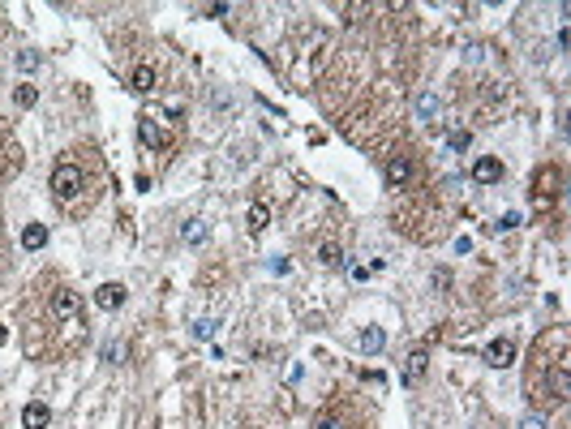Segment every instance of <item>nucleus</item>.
I'll list each match as a JSON object with an SVG mask.
<instances>
[{
	"instance_id": "obj_20",
	"label": "nucleus",
	"mask_w": 571,
	"mask_h": 429,
	"mask_svg": "<svg viewBox=\"0 0 571 429\" xmlns=\"http://www.w3.org/2000/svg\"><path fill=\"white\" fill-rule=\"evenodd\" d=\"M18 69H22V73L39 69V52H18Z\"/></svg>"
},
{
	"instance_id": "obj_13",
	"label": "nucleus",
	"mask_w": 571,
	"mask_h": 429,
	"mask_svg": "<svg viewBox=\"0 0 571 429\" xmlns=\"http://www.w3.org/2000/svg\"><path fill=\"white\" fill-rule=\"evenodd\" d=\"M267 224H271V210H267L263 202H253V206H249V214H245V228H249V232H263Z\"/></svg>"
},
{
	"instance_id": "obj_6",
	"label": "nucleus",
	"mask_w": 571,
	"mask_h": 429,
	"mask_svg": "<svg viewBox=\"0 0 571 429\" xmlns=\"http://www.w3.org/2000/svg\"><path fill=\"white\" fill-rule=\"evenodd\" d=\"M473 181H481V185H494V181H503V164L494 155H481L477 164H473Z\"/></svg>"
},
{
	"instance_id": "obj_26",
	"label": "nucleus",
	"mask_w": 571,
	"mask_h": 429,
	"mask_svg": "<svg viewBox=\"0 0 571 429\" xmlns=\"http://www.w3.org/2000/svg\"><path fill=\"white\" fill-rule=\"evenodd\" d=\"M318 429H344V425H339L335 416H327V421H318Z\"/></svg>"
},
{
	"instance_id": "obj_25",
	"label": "nucleus",
	"mask_w": 571,
	"mask_h": 429,
	"mask_svg": "<svg viewBox=\"0 0 571 429\" xmlns=\"http://www.w3.org/2000/svg\"><path fill=\"white\" fill-rule=\"evenodd\" d=\"M434 288H451V275L447 271H434Z\"/></svg>"
},
{
	"instance_id": "obj_12",
	"label": "nucleus",
	"mask_w": 571,
	"mask_h": 429,
	"mask_svg": "<svg viewBox=\"0 0 571 429\" xmlns=\"http://www.w3.org/2000/svg\"><path fill=\"white\" fill-rule=\"evenodd\" d=\"M43 245H47V228H43V224H26V228H22V249L35 253V249H43Z\"/></svg>"
},
{
	"instance_id": "obj_21",
	"label": "nucleus",
	"mask_w": 571,
	"mask_h": 429,
	"mask_svg": "<svg viewBox=\"0 0 571 429\" xmlns=\"http://www.w3.org/2000/svg\"><path fill=\"white\" fill-rule=\"evenodd\" d=\"M323 262H327V266H339V262H344L339 245H323Z\"/></svg>"
},
{
	"instance_id": "obj_16",
	"label": "nucleus",
	"mask_w": 571,
	"mask_h": 429,
	"mask_svg": "<svg viewBox=\"0 0 571 429\" xmlns=\"http://www.w3.org/2000/svg\"><path fill=\"white\" fill-rule=\"evenodd\" d=\"M417 116H426V121H434V116H438V95H434V90L417 95Z\"/></svg>"
},
{
	"instance_id": "obj_23",
	"label": "nucleus",
	"mask_w": 571,
	"mask_h": 429,
	"mask_svg": "<svg viewBox=\"0 0 571 429\" xmlns=\"http://www.w3.org/2000/svg\"><path fill=\"white\" fill-rule=\"evenodd\" d=\"M103 356H108V361H121V356H125V348H121V344H108V348H103Z\"/></svg>"
},
{
	"instance_id": "obj_15",
	"label": "nucleus",
	"mask_w": 571,
	"mask_h": 429,
	"mask_svg": "<svg viewBox=\"0 0 571 429\" xmlns=\"http://www.w3.org/2000/svg\"><path fill=\"white\" fill-rule=\"evenodd\" d=\"M181 241H185V245H202V241H206V224H202V219H185V224H181Z\"/></svg>"
},
{
	"instance_id": "obj_4",
	"label": "nucleus",
	"mask_w": 571,
	"mask_h": 429,
	"mask_svg": "<svg viewBox=\"0 0 571 429\" xmlns=\"http://www.w3.org/2000/svg\"><path fill=\"white\" fill-rule=\"evenodd\" d=\"M426 365H430V352H426V348L408 352V361H404V382H408V387L421 382V378H426Z\"/></svg>"
},
{
	"instance_id": "obj_3",
	"label": "nucleus",
	"mask_w": 571,
	"mask_h": 429,
	"mask_svg": "<svg viewBox=\"0 0 571 429\" xmlns=\"http://www.w3.org/2000/svg\"><path fill=\"white\" fill-rule=\"evenodd\" d=\"M481 361L494 365V369H507V365L515 361V344H511V339H490L486 352H481Z\"/></svg>"
},
{
	"instance_id": "obj_19",
	"label": "nucleus",
	"mask_w": 571,
	"mask_h": 429,
	"mask_svg": "<svg viewBox=\"0 0 571 429\" xmlns=\"http://www.w3.org/2000/svg\"><path fill=\"white\" fill-rule=\"evenodd\" d=\"M469 142H473L469 129H451V133H447V150H469Z\"/></svg>"
},
{
	"instance_id": "obj_10",
	"label": "nucleus",
	"mask_w": 571,
	"mask_h": 429,
	"mask_svg": "<svg viewBox=\"0 0 571 429\" xmlns=\"http://www.w3.org/2000/svg\"><path fill=\"white\" fill-rule=\"evenodd\" d=\"M138 138H142V146H150V150H164V146H168L164 129L155 125V121H138Z\"/></svg>"
},
{
	"instance_id": "obj_14",
	"label": "nucleus",
	"mask_w": 571,
	"mask_h": 429,
	"mask_svg": "<svg viewBox=\"0 0 571 429\" xmlns=\"http://www.w3.org/2000/svg\"><path fill=\"white\" fill-rule=\"evenodd\" d=\"M129 86H133L138 95H146V90H155V69H150V65H138V69L129 73Z\"/></svg>"
},
{
	"instance_id": "obj_24",
	"label": "nucleus",
	"mask_w": 571,
	"mask_h": 429,
	"mask_svg": "<svg viewBox=\"0 0 571 429\" xmlns=\"http://www.w3.org/2000/svg\"><path fill=\"white\" fill-rule=\"evenodd\" d=\"M520 429H546V421H541V416H524Z\"/></svg>"
},
{
	"instance_id": "obj_17",
	"label": "nucleus",
	"mask_w": 571,
	"mask_h": 429,
	"mask_svg": "<svg viewBox=\"0 0 571 429\" xmlns=\"http://www.w3.org/2000/svg\"><path fill=\"white\" fill-rule=\"evenodd\" d=\"M35 99H39V90H35L30 82H22V86L13 90V103H18V107H35Z\"/></svg>"
},
{
	"instance_id": "obj_7",
	"label": "nucleus",
	"mask_w": 571,
	"mask_h": 429,
	"mask_svg": "<svg viewBox=\"0 0 571 429\" xmlns=\"http://www.w3.org/2000/svg\"><path fill=\"white\" fill-rule=\"evenodd\" d=\"M52 309H56V318H65V322H78V309H82V301H78V292H56L52 296Z\"/></svg>"
},
{
	"instance_id": "obj_9",
	"label": "nucleus",
	"mask_w": 571,
	"mask_h": 429,
	"mask_svg": "<svg viewBox=\"0 0 571 429\" xmlns=\"http://www.w3.org/2000/svg\"><path fill=\"white\" fill-rule=\"evenodd\" d=\"M22 425L26 429H47L52 425V408L47 404H26L22 408Z\"/></svg>"
},
{
	"instance_id": "obj_18",
	"label": "nucleus",
	"mask_w": 571,
	"mask_h": 429,
	"mask_svg": "<svg viewBox=\"0 0 571 429\" xmlns=\"http://www.w3.org/2000/svg\"><path fill=\"white\" fill-rule=\"evenodd\" d=\"M215 331H220L215 318H198V322H193V335H198V339H215Z\"/></svg>"
},
{
	"instance_id": "obj_2",
	"label": "nucleus",
	"mask_w": 571,
	"mask_h": 429,
	"mask_svg": "<svg viewBox=\"0 0 571 429\" xmlns=\"http://www.w3.org/2000/svg\"><path fill=\"white\" fill-rule=\"evenodd\" d=\"M18 172H22V146L5 125H0V181H9Z\"/></svg>"
},
{
	"instance_id": "obj_1",
	"label": "nucleus",
	"mask_w": 571,
	"mask_h": 429,
	"mask_svg": "<svg viewBox=\"0 0 571 429\" xmlns=\"http://www.w3.org/2000/svg\"><path fill=\"white\" fill-rule=\"evenodd\" d=\"M82 185H86L82 168H73V164H56V172H52V193H56L61 202L78 198V193H82Z\"/></svg>"
},
{
	"instance_id": "obj_22",
	"label": "nucleus",
	"mask_w": 571,
	"mask_h": 429,
	"mask_svg": "<svg viewBox=\"0 0 571 429\" xmlns=\"http://www.w3.org/2000/svg\"><path fill=\"white\" fill-rule=\"evenodd\" d=\"M511 228H520V214H515V210H507L498 219V232H511Z\"/></svg>"
},
{
	"instance_id": "obj_8",
	"label": "nucleus",
	"mask_w": 571,
	"mask_h": 429,
	"mask_svg": "<svg viewBox=\"0 0 571 429\" xmlns=\"http://www.w3.org/2000/svg\"><path fill=\"white\" fill-rule=\"evenodd\" d=\"M95 305H99V309H121V305H125V284H103V288L95 292Z\"/></svg>"
},
{
	"instance_id": "obj_5",
	"label": "nucleus",
	"mask_w": 571,
	"mask_h": 429,
	"mask_svg": "<svg viewBox=\"0 0 571 429\" xmlns=\"http://www.w3.org/2000/svg\"><path fill=\"white\" fill-rule=\"evenodd\" d=\"M408 181H412V159H408V155L391 159V164H387V185H391V189H404Z\"/></svg>"
},
{
	"instance_id": "obj_11",
	"label": "nucleus",
	"mask_w": 571,
	"mask_h": 429,
	"mask_svg": "<svg viewBox=\"0 0 571 429\" xmlns=\"http://www.w3.org/2000/svg\"><path fill=\"white\" fill-rule=\"evenodd\" d=\"M387 348V331L383 327H366V331H361V352H366V356H378Z\"/></svg>"
}]
</instances>
